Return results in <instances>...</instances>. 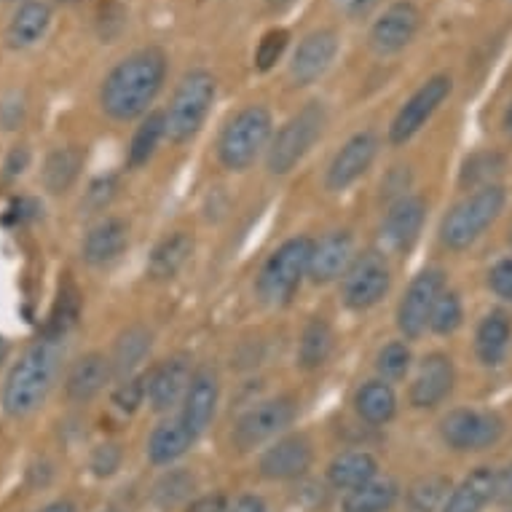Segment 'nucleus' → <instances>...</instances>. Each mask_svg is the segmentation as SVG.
Masks as SVG:
<instances>
[{
	"instance_id": "nucleus-27",
	"label": "nucleus",
	"mask_w": 512,
	"mask_h": 512,
	"mask_svg": "<svg viewBox=\"0 0 512 512\" xmlns=\"http://www.w3.org/2000/svg\"><path fill=\"white\" fill-rule=\"evenodd\" d=\"M512 341V322L504 311H491L480 319L478 333H475V352L486 368L502 365Z\"/></svg>"
},
{
	"instance_id": "nucleus-30",
	"label": "nucleus",
	"mask_w": 512,
	"mask_h": 512,
	"mask_svg": "<svg viewBox=\"0 0 512 512\" xmlns=\"http://www.w3.org/2000/svg\"><path fill=\"white\" fill-rule=\"evenodd\" d=\"M151 352V333L140 325H132L126 328L116 341V349H113V357H110V365H113V376L129 378L135 376L137 365L145 360V354Z\"/></svg>"
},
{
	"instance_id": "nucleus-39",
	"label": "nucleus",
	"mask_w": 512,
	"mask_h": 512,
	"mask_svg": "<svg viewBox=\"0 0 512 512\" xmlns=\"http://www.w3.org/2000/svg\"><path fill=\"white\" fill-rule=\"evenodd\" d=\"M411 362V346L405 344V341H392V344H387L378 352L376 370L384 381H400L411 370Z\"/></svg>"
},
{
	"instance_id": "nucleus-55",
	"label": "nucleus",
	"mask_w": 512,
	"mask_h": 512,
	"mask_svg": "<svg viewBox=\"0 0 512 512\" xmlns=\"http://www.w3.org/2000/svg\"><path fill=\"white\" fill-rule=\"evenodd\" d=\"M274 6H287V3H293V0H271Z\"/></svg>"
},
{
	"instance_id": "nucleus-41",
	"label": "nucleus",
	"mask_w": 512,
	"mask_h": 512,
	"mask_svg": "<svg viewBox=\"0 0 512 512\" xmlns=\"http://www.w3.org/2000/svg\"><path fill=\"white\" fill-rule=\"evenodd\" d=\"M78 317V293L73 287L68 290H62L57 301V309L51 314V322H49V330H46V336L51 338H62L68 333V328L76 322Z\"/></svg>"
},
{
	"instance_id": "nucleus-47",
	"label": "nucleus",
	"mask_w": 512,
	"mask_h": 512,
	"mask_svg": "<svg viewBox=\"0 0 512 512\" xmlns=\"http://www.w3.org/2000/svg\"><path fill=\"white\" fill-rule=\"evenodd\" d=\"M22 116H25V105H22V102L6 100L0 105V121H3L6 129H14V126L22 121Z\"/></svg>"
},
{
	"instance_id": "nucleus-51",
	"label": "nucleus",
	"mask_w": 512,
	"mask_h": 512,
	"mask_svg": "<svg viewBox=\"0 0 512 512\" xmlns=\"http://www.w3.org/2000/svg\"><path fill=\"white\" fill-rule=\"evenodd\" d=\"M228 512H266V504L258 496H239Z\"/></svg>"
},
{
	"instance_id": "nucleus-17",
	"label": "nucleus",
	"mask_w": 512,
	"mask_h": 512,
	"mask_svg": "<svg viewBox=\"0 0 512 512\" xmlns=\"http://www.w3.org/2000/svg\"><path fill=\"white\" fill-rule=\"evenodd\" d=\"M314 451H311L309 437L303 435H287L282 440L266 448L261 456V475L269 480H295L306 475L311 467Z\"/></svg>"
},
{
	"instance_id": "nucleus-33",
	"label": "nucleus",
	"mask_w": 512,
	"mask_h": 512,
	"mask_svg": "<svg viewBox=\"0 0 512 512\" xmlns=\"http://www.w3.org/2000/svg\"><path fill=\"white\" fill-rule=\"evenodd\" d=\"M397 496L400 488L395 480H370L346 494L344 512H389L397 504Z\"/></svg>"
},
{
	"instance_id": "nucleus-23",
	"label": "nucleus",
	"mask_w": 512,
	"mask_h": 512,
	"mask_svg": "<svg viewBox=\"0 0 512 512\" xmlns=\"http://www.w3.org/2000/svg\"><path fill=\"white\" fill-rule=\"evenodd\" d=\"M51 6L43 0H25L14 11L9 27H6V43L11 49H30L49 33Z\"/></svg>"
},
{
	"instance_id": "nucleus-14",
	"label": "nucleus",
	"mask_w": 512,
	"mask_h": 512,
	"mask_svg": "<svg viewBox=\"0 0 512 512\" xmlns=\"http://www.w3.org/2000/svg\"><path fill=\"white\" fill-rule=\"evenodd\" d=\"M338 49H341V41H338L336 30H330V27H319V30L303 35V41L298 43V49L293 51V59H290L293 84L311 86L314 81H319L336 62Z\"/></svg>"
},
{
	"instance_id": "nucleus-3",
	"label": "nucleus",
	"mask_w": 512,
	"mask_h": 512,
	"mask_svg": "<svg viewBox=\"0 0 512 512\" xmlns=\"http://www.w3.org/2000/svg\"><path fill=\"white\" fill-rule=\"evenodd\" d=\"M215 94H218V81L210 70H188L180 78V84L169 100V108L164 110L167 137L172 143L183 145L199 135V129L210 116Z\"/></svg>"
},
{
	"instance_id": "nucleus-53",
	"label": "nucleus",
	"mask_w": 512,
	"mask_h": 512,
	"mask_svg": "<svg viewBox=\"0 0 512 512\" xmlns=\"http://www.w3.org/2000/svg\"><path fill=\"white\" fill-rule=\"evenodd\" d=\"M6 357H9V341L0 336V365L6 362Z\"/></svg>"
},
{
	"instance_id": "nucleus-13",
	"label": "nucleus",
	"mask_w": 512,
	"mask_h": 512,
	"mask_svg": "<svg viewBox=\"0 0 512 512\" xmlns=\"http://www.w3.org/2000/svg\"><path fill=\"white\" fill-rule=\"evenodd\" d=\"M421 27V11L411 0H395L384 9V14L370 25V49L378 57H392L400 54L413 43Z\"/></svg>"
},
{
	"instance_id": "nucleus-26",
	"label": "nucleus",
	"mask_w": 512,
	"mask_h": 512,
	"mask_svg": "<svg viewBox=\"0 0 512 512\" xmlns=\"http://www.w3.org/2000/svg\"><path fill=\"white\" fill-rule=\"evenodd\" d=\"M496 499V472L491 467H478L454 488L443 504V512H483L488 502Z\"/></svg>"
},
{
	"instance_id": "nucleus-6",
	"label": "nucleus",
	"mask_w": 512,
	"mask_h": 512,
	"mask_svg": "<svg viewBox=\"0 0 512 512\" xmlns=\"http://www.w3.org/2000/svg\"><path fill=\"white\" fill-rule=\"evenodd\" d=\"M314 247L317 242L309 236H295L271 252L258 277V293L263 301L271 306H282L293 298L303 277L309 274Z\"/></svg>"
},
{
	"instance_id": "nucleus-31",
	"label": "nucleus",
	"mask_w": 512,
	"mask_h": 512,
	"mask_svg": "<svg viewBox=\"0 0 512 512\" xmlns=\"http://www.w3.org/2000/svg\"><path fill=\"white\" fill-rule=\"evenodd\" d=\"M191 252H194V239L191 236L183 234V231L172 234L153 250L151 263H148V274L153 279H172L188 263Z\"/></svg>"
},
{
	"instance_id": "nucleus-28",
	"label": "nucleus",
	"mask_w": 512,
	"mask_h": 512,
	"mask_svg": "<svg viewBox=\"0 0 512 512\" xmlns=\"http://www.w3.org/2000/svg\"><path fill=\"white\" fill-rule=\"evenodd\" d=\"M354 411L362 421H368L373 427L389 424L397 413V395L392 384L384 381V378L365 381L354 395Z\"/></svg>"
},
{
	"instance_id": "nucleus-5",
	"label": "nucleus",
	"mask_w": 512,
	"mask_h": 512,
	"mask_svg": "<svg viewBox=\"0 0 512 512\" xmlns=\"http://www.w3.org/2000/svg\"><path fill=\"white\" fill-rule=\"evenodd\" d=\"M274 132V118L263 105H247L220 132L218 159L231 172H242L261 156Z\"/></svg>"
},
{
	"instance_id": "nucleus-15",
	"label": "nucleus",
	"mask_w": 512,
	"mask_h": 512,
	"mask_svg": "<svg viewBox=\"0 0 512 512\" xmlns=\"http://www.w3.org/2000/svg\"><path fill=\"white\" fill-rule=\"evenodd\" d=\"M378 153V137L376 132H357L354 137H349L344 143V148L333 156L328 167V177H325V185L328 191H346L349 185L357 183L365 172L370 169L373 159Z\"/></svg>"
},
{
	"instance_id": "nucleus-52",
	"label": "nucleus",
	"mask_w": 512,
	"mask_h": 512,
	"mask_svg": "<svg viewBox=\"0 0 512 512\" xmlns=\"http://www.w3.org/2000/svg\"><path fill=\"white\" fill-rule=\"evenodd\" d=\"M38 512H76V507H73V504H70V502H51V504H46V507H43V510H38Z\"/></svg>"
},
{
	"instance_id": "nucleus-20",
	"label": "nucleus",
	"mask_w": 512,
	"mask_h": 512,
	"mask_svg": "<svg viewBox=\"0 0 512 512\" xmlns=\"http://www.w3.org/2000/svg\"><path fill=\"white\" fill-rule=\"evenodd\" d=\"M191 376H194L191 373V362L185 360V357H172V360L161 362L159 368L151 373V378H148V405L156 413L172 411L185 397Z\"/></svg>"
},
{
	"instance_id": "nucleus-56",
	"label": "nucleus",
	"mask_w": 512,
	"mask_h": 512,
	"mask_svg": "<svg viewBox=\"0 0 512 512\" xmlns=\"http://www.w3.org/2000/svg\"><path fill=\"white\" fill-rule=\"evenodd\" d=\"M510 244H512V231H510Z\"/></svg>"
},
{
	"instance_id": "nucleus-19",
	"label": "nucleus",
	"mask_w": 512,
	"mask_h": 512,
	"mask_svg": "<svg viewBox=\"0 0 512 512\" xmlns=\"http://www.w3.org/2000/svg\"><path fill=\"white\" fill-rule=\"evenodd\" d=\"M427 218V204L421 196H403L389 207L387 218H384V242L395 252H408L416 244Z\"/></svg>"
},
{
	"instance_id": "nucleus-8",
	"label": "nucleus",
	"mask_w": 512,
	"mask_h": 512,
	"mask_svg": "<svg viewBox=\"0 0 512 512\" xmlns=\"http://www.w3.org/2000/svg\"><path fill=\"white\" fill-rule=\"evenodd\" d=\"M504 435V421L496 411L456 408L440 421V437L454 451H486Z\"/></svg>"
},
{
	"instance_id": "nucleus-40",
	"label": "nucleus",
	"mask_w": 512,
	"mask_h": 512,
	"mask_svg": "<svg viewBox=\"0 0 512 512\" xmlns=\"http://www.w3.org/2000/svg\"><path fill=\"white\" fill-rule=\"evenodd\" d=\"M464 319V309H462V298L451 290H445L440 295V301H437L435 311H432V319H429V330L437 333V336H451L459 330Z\"/></svg>"
},
{
	"instance_id": "nucleus-29",
	"label": "nucleus",
	"mask_w": 512,
	"mask_h": 512,
	"mask_svg": "<svg viewBox=\"0 0 512 512\" xmlns=\"http://www.w3.org/2000/svg\"><path fill=\"white\" fill-rule=\"evenodd\" d=\"M378 462L368 451H346L338 454L328 467L330 486L341 488V491H354V488L365 486L370 480H376Z\"/></svg>"
},
{
	"instance_id": "nucleus-32",
	"label": "nucleus",
	"mask_w": 512,
	"mask_h": 512,
	"mask_svg": "<svg viewBox=\"0 0 512 512\" xmlns=\"http://www.w3.org/2000/svg\"><path fill=\"white\" fill-rule=\"evenodd\" d=\"M333 328L322 317H314L303 328L301 344H298V365L303 370H317L328 362L330 352H333Z\"/></svg>"
},
{
	"instance_id": "nucleus-9",
	"label": "nucleus",
	"mask_w": 512,
	"mask_h": 512,
	"mask_svg": "<svg viewBox=\"0 0 512 512\" xmlns=\"http://www.w3.org/2000/svg\"><path fill=\"white\" fill-rule=\"evenodd\" d=\"M295 419V400L290 395L263 400L239 416L234 427V445L239 451H252L285 432Z\"/></svg>"
},
{
	"instance_id": "nucleus-21",
	"label": "nucleus",
	"mask_w": 512,
	"mask_h": 512,
	"mask_svg": "<svg viewBox=\"0 0 512 512\" xmlns=\"http://www.w3.org/2000/svg\"><path fill=\"white\" fill-rule=\"evenodd\" d=\"M354 261V239L349 231H336V234H328L322 242L314 247V255H311L309 277L311 282L317 285H328V282H336L338 277H344L346 269L352 266Z\"/></svg>"
},
{
	"instance_id": "nucleus-1",
	"label": "nucleus",
	"mask_w": 512,
	"mask_h": 512,
	"mask_svg": "<svg viewBox=\"0 0 512 512\" xmlns=\"http://www.w3.org/2000/svg\"><path fill=\"white\" fill-rule=\"evenodd\" d=\"M167 54L156 46L132 51L100 86V105L113 121H135L148 110L167 81Z\"/></svg>"
},
{
	"instance_id": "nucleus-44",
	"label": "nucleus",
	"mask_w": 512,
	"mask_h": 512,
	"mask_svg": "<svg viewBox=\"0 0 512 512\" xmlns=\"http://www.w3.org/2000/svg\"><path fill=\"white\" fill-rule=\"evenodd\" d=\"M488 287L494 290L499 298L512 303V258H504L488 271Z\"/></svg>"
},
{
	"instance_id": "nucleus-7",
	"label": "nucleus",
	"mask_w": 512,
	"mask_h": 512,
	"mask_svg": "<svg viewBox=\"0 0 512 512\" xmlns=\"http://www.w3.org/2000/svg\"><path fill=\"white\" fill-rule=\"evenodd\" d=\"M325 124H328V110L322 102H309L293 118H287L285 126L271 140L269 159H266L271 175H287L290 169H295V164L311 151V145L322 137Z\"/></svg>"
},
{
	"instance_id": "nucleus-49",
	"label": "nucleus",
	"mask_w": 512,
	"mask_h": 512,
	"mask_svg": "<svg viewBox=\"0 0 512 512\" xmlns=\"http://www.w3.org/2000/svg\"><path fill=\"white\" fill-rule=\"evenodd\" d=\"M188 512H228L226 496H202V499H196V502L191 504V510Z\"/></svg>"
},
{
	"instance_id": "nucleus-24",
	"label": "nucleus",
	"mask_w": 512,
	"mask_h": 512,
	"mask_svg": "<svg viewBox=\"0 0 512 512\" xmlns=\"http://www.w3.org/2000/svg\"><path fill=\"white\" fill-rule=\"evenodd\" d=\"M126 223L118 218H105L86 234L84 244H81V255L89 266H108L126 250Z\"/></svg>"
},
{
	"instance_id": "nucleus-48",
	"label": "nucleus",
	"mask_w": 512,
	"mask_h": 512,
	"mask_svg": "<svg viewBox=\"0 0 512 512\" xmlns=\"http://www.w3.org/2000/svg\"><path fill=\"white\" fill-rule=\"evenodd\" d=\"M496 499L502 504H512V464L496 472Z\"/></svg>"
},
{
	"instance_id": "nucleus-36",
	"label": "nucleus",
	"mask_w": 512,
	"mask_h": 512,
	"mask_svg": "<svg viewBox=\"0 0 512 512\" xmlns=\"http://www.w3.org/2000/svg\"><path fill=\"white\" fill-rule=\"evenodd\" d=\"M504 172V156L496 151H483L472 153L470 159L464 161L462 175H459V183L464 188H486V185H494V180Z\"/></svg>"
},
{
	"instance_id": "nucleus-54",
	"label": "nucleus",
	"mask_w": 512,
	"mask_h": 512,
	"mask_svg": "<svg viewBox=\"0 0 512 512\" xmlns=\"http://www.w3.org/2000/svg\"><path fill=\"white\" fill-rule=\"evenodd\" d=\"M504 126H507V132H512V102L510 108L504 110Z\"/></svg>"
},
{
	"instance_id": "nucleus-45",
	"label": "nucleus",
	"mask_w": 512,
	"mask_h": 512,
	"mask_svg": "<svg viewBox=\"0 0 512 512\" xmlns=\"http://www.w3.org/2000/svg\"><path fill=\"white\" fill-rule=\"evenodd\" d=\"M381 0H333V6H336L346 19H365L370 17L376 6Z\"/></svg>"
},
{
	"instance_id": "nucleus-57",
	"label": "nucleus",
	"mask_w": 512,
	"mask_h": 512,
	"mask_svg": "<svg viewBox=\"0 0 512 512\" xmlns=\"http://www.w3.org/2000/svg\"><path fill=\"white\" fill-rule=\"evenodd\" d=\"M65 3H70V0H65Z\"/></svg>"
},
{
	"instance_id": "nucleus-16",
	"label": "nucleus",
	"mask_w": 512,
	"mask_h": 512,
	"mask_svg": "<svg viewBox=\"0 0 512 512\" xmlns=\"http://www.w3.org/2000/svg\"><path fill=\"white\" fill-rule=\"evenodd\" d=\"M456 384V368L454 360L443 352L427 354L419 365V373L411 384V405L413 408H437L445 397L454 392Z\"/></svg>"
},
{
	"instance_id": "nucleus-42",
	"label": "nucleus",
	"mask_w": 512,
	"mask_h": 512,
	"mask_svg": "<svg viewBox=\"0 0 512 512\" xmlns=\"http://www.w3.org/2000/svg\"><path fill=\"white\" fill-rule=\"evenodd\" d=\"M145 381H148L145 376H129L118 384V389L113 392V405L118 411L135 413L143 405V400L148 397V384Z\"/></svg>"
},
{
	"instance_id": "nucleus-25",
	"label": "nucleus",
	"mask_w": 512,
	"mask_h": 512,
	"mask_svg": "<svg viewBox=\"0 0 512 512\" xmlns=\"http://www.w3.org/2000/svg\"><path fill=\"white\" fill-rule=\"evenodd\" d=\"M196 432L183 421V416L169 419L153 429L148 437V459L153 464H172L180 456L188 454V448L196 443Z\"/></svg>"
},
{
	"instance_id": "nucleus-38",
	"label": "nucleus",
	"mask_w": 512,
	"mask_h": 512,
	"mask_svg": "<svg viewBox=\"0 0 512 512\" xmlns=\"http://www.w3.org/2000/svg\"><path fill=\"white\" fill-rule=\"evenodd\" d=\"M287 46H290V30L285 27H271L261 35V41L255 46V70L269 73L277 68V62L285 57Z\"/></svg>"
},
{
	"instance_id": "nucleus-2",
	"label": "nucleus",
	"mask_w": 512,
	"mask_h": 512,
	"mask_svg": "<svg viewBox=\"0 0 512 512\" xmlns=\"http://www.w3.org/2000/svg\"><path fill=\"white\" fill-rule=\"evenodd\" d=\"M57 370L59 338L43 336L11 368L9 378L3 384V411L14 419H22V416L38 411L54 387Z\"/></svg>"
},
{
	"instance_id": "nucleus-34",
	"label": "nucleus",
	"mask_w": 512,
	"mask_h": 512,
	"mask_svg": "<svg viewBox=\"0 0 512 512\" xmlns=\"http://www.w3.org/2000/svg\"><path fill=\"white\" fill-rule=\"evenodd\" d=\"M84 167V153L78 148H57L49 153L43 164V185L49 194H62L76 183L78 172Z\"/></svg>"
},
{
	"instance_id": "nucleus-43",
	"label": "nucleus",
	"mask_w": 512,
	"mask_h": 512,
	"mask_svg": "<svg viewBox=\"0 0 512 512\" xmlns=\"http://www.w3.org/2000/svg\"><path fill=\"white\" fill-rule=\"evenodd\" d=\"M118 467H121V448H118V445L105 443L100 445V448H94L92 472L97 478H110Z\"/></svg>"
},
{
	"instance_id": "nucleus-12",
	"label": "nucleus",
	"mask_w": 512,
	"mask_h": 512,
	"mask_svg": "<svg viewBox=\"0 0 512 512\" xmlns=\"http://www.w3.org/2000/svg\"><path fill=\"white\" fill-rule=\"evenodd\" d=\"M392 287V271L381 252H362L344 274V303L352 311L373 309Z\"/></svg>"
},
{
	"instance_id": "nucleus-50",
	"label": "nucleus",
	"mask_w": 512,
	"mask_h": 512,
	"mask_svg": "<svg viewBox=\"0 0 512 512\" xmlns=\"http://www.w3.org/2000/svg\"><path fill=\"white\" fill-rule=\"evenodd\" d=\"M27 161H30V153H27V148H14L9 156V161H6V177H17L25 172Z\"/></svg>"
},
{
	"instance_id": "nucleus-37",
	"label": "nucleus",
	"mask_w": 512,
	"mask_h": 512,
	"mask_svg": "<svg viewBox=\"0 0 512 512\" xmlns=\"http://www.w3.org/2000/svg\"><path fill=\"white\" fill-rule=\"evenodd\" d=\"M448 488H451V480L443 475L416 480L405 494V512H435L443 504Z\"/></svg>"
},
{
	"instance_id": "nucleus-4",
	"label": "nucleus",
	"mask_w": 512,
	"mask_h": 512,
	"mask_svg": "<svg viewBox=\"0 0 512 512\" xmlns=\"http://www.w3.org/2000/svg\"><path fill=\"white\" fill-rule=\"evenodd\" d=\"M504 202H507V194H504L502 185L494 183L472 191L443 218L440 239H443L445 247L456 252L472 247L480 236L486 234V228L494 226V220L502 215Z\"/></svg>"
},
{
	"instance_id": "nucleus-22",
	"label": "nucleus",
	"mask_w": 512,
	"mask_h": 512,
	"mask_svg": "<svg viewBox=\"0 0 512 512\" xmlns=\"http://www.w3.org/2000/svg\"><path fill=\"white\" fill-rule=\"evenodd\" d=\"M113 376V365L105 354L89 352L81 360L73 362V368L68 370L65 378V392L73 403H89L92 397H97L105 389V384Z\"/></svg>"
},
{
	"instance_id": "nucleus-35",
	"label": "nucleus",
	"mask_w": 512,
	"mask_h": 512,
	"mask_svg": "<svg viewBox=\"0 0 512 512\" xmlns=\"http://www.w3.org/2000/svg\"><path fill=\"white\" fill-rule=\"evenodd\" d=\"M167 137V116L161 110H151L137 126L132 145H129V167H145L153 159L159 143Z\"/></svg>"
},
{
	"instance_id": "nucleus-11",
	"label": "nucleus",
	"mask_w": 512,
	"mask_h": 512,
	"mask_svg": "<svg viewBox=\"0 0 512 512\" xmlns=\"http://www.w3.org/2000/svg\"><path fill=\"white\" fill-rule=\"evenodd\" d=\"M445 293V271L424 269L413 277V282L405 290L403 301L397 306V328L405 338L424 336L429 328V319L435 311L440 295Z\"/></svg>"
},
{
	"instance_id": "nucleus-46",
	"label": "nucleus",
	"mask_w": 512,
	"mask_h": 512,
	"mask_svg": "<svg viewBox=\"0 0 512 512\" xmlns=\"http://www.w3.org/2000/svg\"><path fill=\"white\" fill-rule=\"evenodd\" d=\"M113 191H116V183L113 180H100V183H94L92 188H89V202L100 210V207H105V204L113 199Z\"/></svg>"
},
{
	"instance_id": "nucleus-10",
	"label": "nucleus",
	"mask_w": 512,
	"mask_h": 512,
	"mask_svg": "<svg viewBox=\"0 0 512 512\" xmlns=\"http://www.w3.org/2000/svg\"><path fill=\"white\" fill-rule=\"evenodd\" d=\"M454 89V81L445 73H437L429 81L416 89V92L405 100V105L397 110L395 121L389 126V143L392 145H405L411 137L421 132V126L427 124L429 118L435 116L437 108L448 100V94Z\"/></svg>"
},
{
	"instance_id": "nucleus-18",
	"label": "nucleus",
	"mask_w": 512,
	"mask_h": 512,
	"mask_svg": "<svg viewBox=\"0 0 512 512\" xmlns=\"http://www.w3.org/2000/svg\"><path fill=\"white\" fill-rule=\"evenodd\" d=\"M220 400V381L218 373L210 368H199L191 376V384L185 389L183 397V421L194 429L196 435H202L204 429L210 427L218 411Z\"/></svg>"
}]
</instances>
